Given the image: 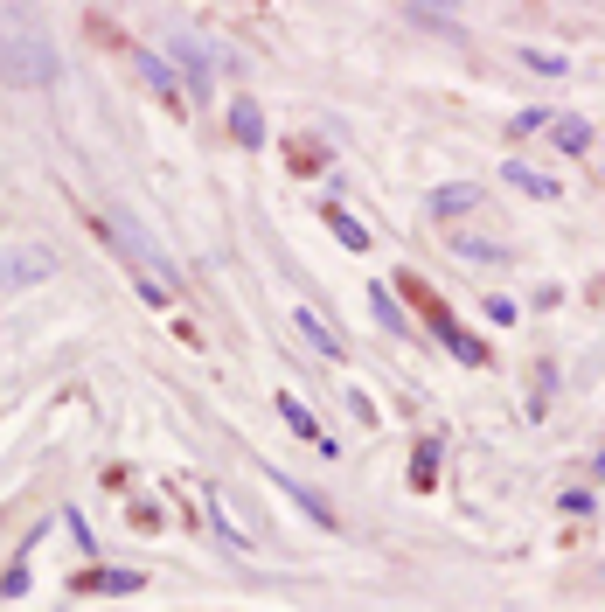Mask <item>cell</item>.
<instances>
[{
    "label": "cell",
    "instance_id": "cell-17",
    "mask_svg": "<svg viewBox=\"0 0 605 612\" xmlns=\"http://www.w3.org/2000/svg\"><path fill=\"white\" fill-rule=\"evenodd\" d=\"M453 251H459V258H473V265H480V258H501V251H494V244H480V237H459Z\"/></svg>",
    "mask_w": 605,
    "mask_h": 612
},
{
    "label": "cell",
    "instance_id": "cell-3",
    "mask_svg": "<svg viewBox=\"0 0 605 612\" xmlns=\"http://www.w3.org/2000/svg\"><path fill=\"white\" fill-rule=\"evenodd\" d=\"M432 334H439V341H446V348H453L459 362H473V369H480V362H487V341H473V334H466V327H459L453 313H439V306H432Z\"/></svg>",
    "mask_w": 605,
    "mask_h": 612
},
{
    "label": "cell",
    "instance_id": "cell-12",
    "mask_svg": "<svg viewBox=\"0 0 605 612\" xmlns=\"http://www.w3.org/2000/svg\"><path fill=\"white\" fill-rule=\"evenodd\" d=\"M473 202H480V188H466V181H453V188H439V195H432V209H439V216H466Z\"/></svg>",
    "mask_w": 605,
    "mask_h": 612
},
{
    "label": "cell",
    "instance_id": "cell-2",
    "mask_svg": "<svg viewBox=\"0 0 605 612\" xmlns=\"http://www.w3.org/2000/svg\"><path fill=\"white\" fill-rule=\"evenodd\" d=\"M0 70H7L14 84H42V77H56V49H42V42H14V49H0Z\"/></svg>",
    "mask_w": 605,
    "mask_h": 612
},
{
    "label": "cell",
    "instance_id": "cell-20",
    "mask_svg": "<svg viewBox=\"0 0 605 612\" xmlns=\"http://www.w3.org/2000/svg\"><path fill=\"white\" fill-rule=\"evenodd\" d=\"M599 473H605V453H599Z\"/></svg>",
    "mask_w": 605,
    "mask_h": 612
},
{
    "label": "cell",
    "instance_id": "cell-18",
    "mask_svg": "<svg viewBox=\"0 0 605 612\" xmlns=\"http://www.w3.org/2000/svg\"><path fill=\"white\" fill-rule=\"evenodd\" d=\"M432 466H439V446L425 439V446H418V487H432Z\"/></svg>",
    "mask_w": 605,
    "mask_h": 612
},
{
    "label": "cell",
    "instance_id": "cell-10",
    "mask_svg": "<svg viewBox=\"0 0 605 612\" xmlns=\"http://www.w3.org/2000/svg\"><path fill=\"white\" fill-rule=\"evenodd\" d=\"M230 126H237V140H244V147H265V119H258V105H251V98H237V105H230Z\"/></svg>",
    "mask_w": 605,
    "mask_h": 612
},
{
    "label": "cell",
    "instance_id": "cell-14",
    "mask_svg": "<svg viewBox=\"0 0 605 612\" xmlns=\"http://www.w3.org/2000/svg\"><path fill=\"white\" fill-rule=\"evenodd\" d=\"M369 306H376V320H383V327H397V334H404V313H397V300H390V293H383V286H376V293H369Z\"/></svg>",
    "mask_w": 605,
    "mask_h": 612
},
{
    "label": "cell",
    "instance_id": "cell-11",
    "mask_svg": "<svg viewBox=\"0 0 605 612\" xmlns=\"http://www.w3.org/2000/svg\"><path fill=\"white\" fill-rule=\"evenodd\" d=\"M550 140L564 153H585L592 147V126H585V119H550Z\"/></svg>",
    "mask_w": 605,
    "mask_h": 612
},
{
    "label": "cell",
    "instance_id": "cell-19",
    "mask_svg": "<svg viewBox=\"0 0 605 612\" xmlns=\"http://www.w3.org/2000/svg\"><path fill=\"white\" fill-rule=\"evenodd\" d=\"M543 126H550V112H522V119H515V126H508V133H515V140H522V133H543Z\"/></svg>",
    "mask_w": 605,
    "mask_h": 612
},
{
    "label": "cell",
    "instance_id": "cell-7",
    "mask_svg": "<svg viewBox=\"0 0 605 612\" xmlns=\"http://www.w3.org/2000/svg\"><path fill=\"white\" fill-rule=\"evenodd\" d=\"M167 49H174V56H181V63L195 70V77H209V70H216V56H209V49H202V42H195L188 28H167Z\"/></svg>",
    "mask_w": 605,
    "mask_h": 612
},
{
    "label": "cell",
    "instance_id": "cell-6",
    "mask_svg": "<svg viewBox=\"0 0 605 612\" xmlns=\"http://www.w3.org/2000/svg\"><path fill=\"white\" fill-rule=\"evenodd\" d=\"M501 181H508V188H522V195H543V202H550V195H564V188H557L550 174H536L529 160H508V167H501Z\"/></svg>",
    "mask_w": 605,
    "mask_h": 612
},
{
    "label": "cell",
    "instance_id": "cell-9",
    "mask_svg": "<svg viewBox=\"0 0 605 612\" xmlns=\"http://www.w3.org/2000/svg\"><path fill=\"white\" fill-rule=\"evenodd\" d=\"M300 334L313 341V348H320V355H327V362H341V334H334L320 313H306V306H300Z\"/></svg>",
    "mask_w": 605,
    "mask_h": 612
},
{
    "label": "cell",
    "instance_id": "cell-4",
    "mask_svg": "<svg viewBox=\"0 0 605 612\" xmlns=\"http://www.w3.org/2000/svg\"><path fill=\"white\" fill-rule=\"evenodd\" d=\"M140 585H147L140 571H112V564H105V571H84V578H77V592H98V599H126V592H140Z\"/></svg>",
    "mask_w": 605,
    "mask_h": 612
},
{
    "label": "cell",
    "instance_id": "cell-13",
    "mask_svg": "<svg viewBox=\"0 0 605 612\" xmlns=\"http://www.w3.org/2000/svg\"><path fill=\"white\" fill-rule=\"evenodd\" d=\"M133 70H140V77H147L153 91H167V84H174V70H167V63H160V56H147V49H140V56H133Z\"/></svg>",
    "mask_w": 605,
    "mask_h": 612
},
{
    "label": "cell",
    "instance_id": "cell-16",
    "mask_svg": "<svg viewBox=\"0 0 605 612\" xmlns=\"http://www.w3.org/2000/svg\"><path fill=\"white\" fill-rule=\"evenodd\" d=\"M529 70H543V77H564V56H550V49H529Z\"/></svg>",
    "mask_w": 605,
    "mask_h": 612
},
{
    "label": "cell",
    "instance_id": "cell-15",
    "mask_svg": "<svg viewBox=\"0 0 605 612\" xmlns=\"http://www.w3.org/2000/svg\"><path fill=\"white\" fill-rule=\"evenodd\" d=\"M35 272H49V258H7L0 265V279H35Z\"/></svg>",
    "mask_w": 605,
    "mask_h": 612
},
{
    "label": "cell",
    "instance_id": "cell-8",
    "mask_svg": "<svg viewBox=\"0 0 605 612\" xmlns=\"http://www.w3.org/2000/svg\"><path fill=\"white\" fill-rule=\"evenodd\" d=\"M320 216H327V230H334V237H341L348 251H369V230H362V223H355L348 209H334V202H320Z\"/></svg>",
    "mask_w": 605,
    "mask_h": 612
},
{
    "label": "cell",
    "instance_id": "cell-1",
    "mask_svg": "<svg viewBox=\"0 0 605 612\" xmlns=\"http://www.w3.org/2000/svg\"><path fill=\"white\" fill-rule=\"evenodd\" d=\"M98 230H112V237L126 244V258H133V265H140L147 279H153V272L167 279V258L153 251V237H147V230H140V223H133V216H126V209H98ZM167 286H174V279H167Z\"/></svg>",
    "mask_w": 605,
    "mask_h": 612
},
{
    "label": "cell",
    "instance_id": "cell-5",
    "mask_svg": "<svg viewBox=\"0 0 605 612\" xmlns=\"http://www.w3.org/2000/svg\"><path fill=\"white\" fill-rule=\"evenodd\" d=\"M279 418H286V425H293L300 439H313V446H327V453H334V439H327V432L313 425V411H306V404L293 397V390H279Z\"/></svg>",
    "mask_w": 605,
    "mask_h": 612
}]
</instances>
